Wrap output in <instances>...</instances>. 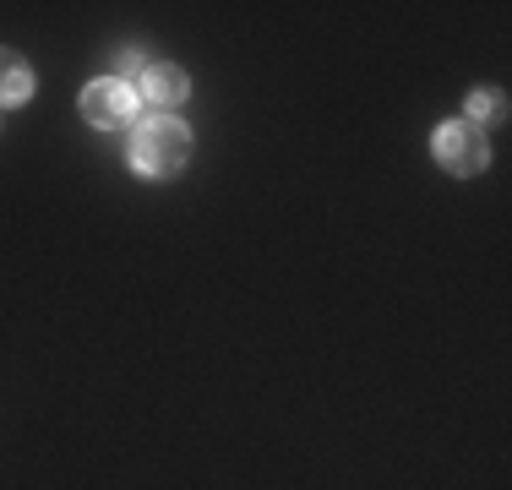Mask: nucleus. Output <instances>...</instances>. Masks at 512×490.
I'll list each match as a JSON object with an SVG mask.
<instances>
[{
	"label": "nucleus",
	"instance_id": "obj_1",
	"mask_svg": "<svg viewBox=\"0 0 512 490\" xmlns=\"http://www.w3.org/2000/svg\"><path fill=\"white\" fill-rule=\"evenodd\" d=\"M186 158H191V131L180 120H148L131 142V164L142 175H175Z\"/></svg>",
	"mask_w": 512,
	"mask_h": 490
},
{
	"label": "nucleus",
	"instance_id": "obj_2",
	"mask_svg": "<svg viewBox=\"0 0 512 490\" xmlns=\"http://www.w3.org/2000/svg\"><path fill=\"white\" fill-rule=\"evenodd\" d=\"M142 109V93L131 88V82H93L88 93H82V115L93 120V126L115 131V126H131Z\"/></svg>",
	"mask_w": 512,
	"mask_h": 490
},
{
	"label": "nucleus",
	"instance_id": "obj_3",
	"mask_svg": "<svg viewBox=\"0 0 512 490\" xmlns=\"http://www.w3.org/2000/svg\"><path fill=\"white\" fill-rule=\"evenodd\" d=\"M436 158H442V169H453V175H480V169L491 164V147H485V137L474 126L453 120V126L436 131Z\"/></svg>",
	"mask_w": 512,
	"mask_h": 490
},
{
	"label": "nucleus",
	"instance_id": "obj_4",
	"mask_svg": "<svg viewBox=\"0 0 512 490\" xmlns=\"http://www.w3.org/2000/svg\"><path fill=\"white\" fill-rule=\"evenodd\" d=\"M33 93V71L22 55H11V49H0V104H22V98Z\"/></svg>",
	"mask_w": 512,
	"mask_h": 490
},
{
	"label": "nucleus",
	"instance_id": "obj_5",
	"mask_svg": "<svg viewBox=\"0 0 512 490\" xmlns=\"http://www.w3.org/2000/svg\"><path fill=\"white\" fill-rule=\"evenodd\" d=\"M180 98H186V71L180 66H153L142 104H180Z\"/></svg>",
	"mask_w": 512,
	"mask_h": 490
},
{
	"label": "nucleus",
	"instance_id": "obj_6",
	"mask_svg": "<svg viewBox=\"0 0 512 490\" xmlns=\"http://www.w3.org/2000/svg\"><path fill=\"white\" fill-rule=\"evenodd\" d=\"M469 115H474V120H502V115H507L502 93H491V88H474V93H469Z\"/></svg>",
	"mask_w": 512,
	"mask_h": 490
},
{
	"label": "nucleus",
	"instance_id": "obj_7",
	"mask_svg": "<svg viewBox=\"0 0 512 490\" xmlns=\"http://www.w3.org/2000/svg\"><path fill=\"white\" fill-rule=\"evenodd\" d=\"M142 66H148V60H142V55H137V49H126V55H120V71H126V77H137V71H142Z\"/></svg>",
	"mask_w": 512,
	"mask_h": 490
}]
</instances>
